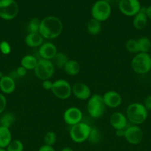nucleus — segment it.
Wrapping results in <instances>:
<instances>
[{
    "label": "nucleus",
    "instance_id": "obj_17",
    "mask_svg": "<svg viewBox=\"0 0 151 151\" xmlns=\"http://www.w3.org/2000/svg\"><path fill=\"white\" fill-rule=\"evenodd\" d=\"M16 89V82L9 75H4L0 78V90L2 94H12Z\"/></svg>",
    "mask_w": 151,
    "mask_h": 151
},
{
    "label": "nucleus",
    "instance_id": "obj_2",
    "mask_svg": "<svg viewBox=\"0 0 151 151\" xmlns=\"http://www.w3.org/2000/svg\"><path fill=\"white\" fill-rule=\"evenodd\" d=\"M148 111L142 103H133L128 106L126 110V116L130 122L139 125L146 121Z\"/></svg>",
    "mask_w": 151,
    "mask_h": 151
},
{
    "label": "nucleus",
    "instance_id": "obj_1",
    "mask_svg": "<svg viewBox=\"0 0 151 151\" xmlns=\"http://www.w3.org/2000/svg\"><path fill=\"white\" fill-rule=\"evenodd\" d=\"M63 24L56 16H48L41 20L39 34L45 39H55L62 34Z\"/></svg>",
    "mask_w": 151,
    "mask_h": 151
},
{
    "label": "nucleus",
    "instance_id": "obj_5",
    "mask_svg": "<svg viewBox=\"0 0 151 151\" xmlns=\"http://www.w3.org/2000/svg\"><path fill=\"white\" fill-rule=\"evenodd\" d=\"M112 12L110 4L105 0H98L91 8L92 18L99 22H105L110 18Z\"/></svg>",
    "mask_w": 151,
    "mask_h": 151
},
{
    "label": "nucleus",
    "instance_id": "obj_9",
    "mask_svg": "<svg viewBox=\"0 0 151 151\" xmlns=\"http://www.w3.org/2000/svg\"><path fill=\"white\" fill-rule=\"evenodd\" d=\"M51 91L57 98L67 100L72 94V86L66 80L59 79L53 83Z\"/></svg>",
    "mask_w": 151,
    "mask_h": 151
},
{
    "label": "nucleus",
    "instance_id": "obj_6",
    "mask_svg": "<svg viewBox=\"0 0 151 151\" xmlns=\"http://www.w3.org/2000/svg\"><path fill=\"white\" fill-rule=\"evenodd\" d=\"M91 127L85 122H79L71 126L70 129V137L76 143H83L87 141Z\"/></svg>",
    "mask_w": 151,
    "mask_h": 151
},
{
    "label": "nucleus",
    "instance_id": "obj_25",
    "mask_svg": "<svg viewBox=\"0 0 151 151\" xmlns=\"http://www.w3.org/2000/svg\"><path fill=\"white\" fill-rule=\"evenodd\" d=\"M139 52L149 53L151 50V41L147 37H141L137 40Z\"/></svg>",
    "mask_w": 151,
    "mask_h": 151
},
{
    "label": "nucleus",
    "instance_id": "obj_13",
    "mask_svg": "<svg viewBox=\"0 0 151 151\" xmlns=\"http://www.w3.org/2000/svg\"><path fill=\"white\" fill-rule=\"evenodd\" d=\"M72 94L81 100H87L91 97L90 87L82 82H77L72 86Z\"/></svg>",
    "mask_w": 151,
    "mask_h": 151
},
{
    "label": "nucleus",
    "instance_id": "obj_27",
    "mask_svg": "<svg viewBox=\"0 0 151 151\" xmlns=\"http://www.w3.org/2000/svg\"><path fill=\"white\" fill-rule=\"evenodd\" d=\"M69 60L67 55L63 52H57L52 60V63H53L54 66L58 68H64L67 62Z\"/></svg>",
    "mask_w": 151,
    "mask_h": 151
},
{
    "label": "nucleus",
    "instance_id": "obj_28",
    "mask_svg": "<svg viewBox=\"0 0 151 151\" xmlns=\"http://www.w3.org/2000/svg\"><path fill=\"white\" fill-rule=\"evenodd\" d=\"M41 20L36 17L31 19L27 25V30L28 33H39V28Z\"/></svg>",
    "mask_w": 151,
    "mask_h": 151
},
{
    "label": "nucleus",
    "instance_id": "obj_40",
    "mask_svg": "<svg viewBox=\"0 0 151 151\" xmlns=\"http://www.w3.org/2000/svg\"><path fill=\"white\" fill-rule=\"evenodd\" d=\"M61 151H73V149L70 148V147H64V148H62V150H61Z\"/></svg>",
    "mask_w": 151,
    "mask_h": 151
},
{
    "label": "nucleus",
    "instance_id": "obj_44",
    "mask_svg": "<svg viewBox=\"0 0 151 151\" xmlns=\"http://www.w3.org/2000/svg\"><path fill=\"white\" fill-rule=\"evenodd\" d=\"M0 42H1V41H0Z\"/></svg>",
    "mask_w": 151,
    "mask_h": 151
},
{
    "label": "nucleus",
    "instance_id": "obj_37",
    "mask_svg": "<svg viewBox=\"0 0 151 151\" xmlns=\"http://www.w3.org/2000/svg\"><path fill=\"white\" fill-rule=\"evenodd\" d=\"M38 151H56L55 149L53 148V146H49L46 145H44L41 146L38 149Z\"/></svg>",
    "mask_w": 151,
    "mask_h": 151
},
{
    "label": "nucleus",
    "instance_id": "obj_23",
    "mask_svg": "<svg viewBox=\"0 0 151 151\" xmlns=\"http://www.w3.org/2000/svg\"><path fill=\"white\" fill-rule=\"evenodd\" d=\"M102 22L96 20L94 19H90L87 22V32L92 35H97L102 30Z\"/></svg>",
    "mask_w": 151,
    "mask_h": 151
},
{
    "label": "nucleus",
    "instance_id": "obj_10",
    "mask_svg": "<svg viewBox=\"0 0 151 151\" xmlns=\"http://www.w3.org/2000/svg\"><path fill=\"white\" fill-rule=\"evenodd\" d=\"M118 9L126 16H134L142 9L139 0H120Z\"/></svg>",
    "mask_w": 151,
    "mask_h": 151
},
{
    "label": "nucleus",
    "instance_id": "obj_35",
    "mask_svg": "<svg viewBox=\"0 0 151 151\" xmlns=\"http://www.w3.org/2000/svg\"><path fill=\"white\" fill-rule=\"evenodd\" d=\"M15 72H16L17 77H24L26 75L28 70L26 69H25L23 66H20L16 69V70Z\"/></svg>",
    "mask_w": 151,
    "mask_h": 151
},
{
    "label": "nucleus",
    "instance_id": "obj_3",
    "mask_svg": "<svg viewBox=\"0 0 151 151\" xmlns=\"http://www.w3.org/2000/svg\"><path fill=\"white\" fill-rule=\"evenodd\" d=\"M133 71L139 75H144L151 70V57L149 53L139 52L131 60Z\"/></svg>",
    "mask_w": 151,
    "mask_h": 151
},
{
    "label": "nucleus",
    "instance_id": "obj_24",
    "mask_svg": "<svg viewBox=\"0 0 151 151\" xmlns=\"http://www.w3.org/2000/svg\"><path fill=\"white\" fill-rule=\"evenodd\" d=\"M16 121V116L13 113L6 112L3 114L0 117V126L10 128L14 124Z\"/></svg>",
    "mask_w": 151,
    "mask_h": 151
},
{
    "label": "nucleus",
    "instance_id": "obj_42",
    "mask_svg": "<svg viewBox=\"0 0 151 151\" xmlns=\"http://www.w3.org/2000/svg\"><path fill=\"white\" fill-rule=\"evenodd\" d=\"M0 151H6V150L4 148H1V147H0Z\"/></svg>",
    "mask_w": 151,
    "mask_h": 151
},
{
    "label": "nucleus",
    "instance_id": "obj_36",
    "mask_svg": "<svg viewBox=\"0 0 151 151\" xmlns=\"http://www.w3.org/2000/svg\"><path fill=\"white\" fill-rule=\"evenodd\" d=\"M143 105L147 111H151V95H148L145 97Z\"/></svg>",
    "mask_w": 151,
    "mask_h": 151
},
{
    "label": "nucleus",
    "instance_id": "obj_22",
    "mask_svg": "<svg viewBox=\"0 0 151 151\" xmlns=\"http://www.w3.org/2000/svg\"><path fill=\"white\" fill-rule=\"evenodd\" d=\"M38 59L32 55H27L21 59V66L27 70H34L38 63Z\"/></svg>",
    "mask_w": 151,
    "mask_h": 151
},
{
    "label": "nucleus",
    "instance_id": "obj_32",
    "mask_svg": "<svg viewBox=\"0 0 151 151\" xmlns=\"http://www.w3.org/2000/svg\"><path fill=\"white\" fill-rule=\"evenodd\" d=\"M0 52L4 55H7L11 52V46L7 41H1L0 42Z\"/></svg>",
    "mask_w": 151,
    "mask_h": 151
},
{
    "label": "nucleus",
    "instance_id": "obj_19",
    "mask_svg": "<svg viewBox=\"0 0 151 151\" xmlns=\"http://www.w3.org/2000/svg\"><path fill=\"white\" fill-rule=\"evenodd\" d=\"M25 42L30 48L39 47L44 42V38L39 33H28L25 38Z\"/></svg>",
    "mask_w": 151,
    "mask_h": 151
},
{
    "label": "nucleus",
    "instance_id": "obj_34",
    "mask_svg": "<svg viewBox=\"0 0 151 151\" xmlns=\"http://www.w3.org/2000/svg\"><path fill=\"white\" fill-rule=\"evenodd\" d=\"M53 83L50 81V80H45V81H42V83H41V86H42V88H44V90H47V91H51L52 86H53Z\"/></svg>",
    "mask_w": 151,
    "mask_h": 151
},
{
    "label": "nucleus",
    "instance_id": "obj_43",
    "mask_svg": "<svg viewBox=\"0 0 151 151\" xmlns=\"http://www.w3.org/2000/svg\"><path fill=\"white\" fill-rule=\"evenodd\" d=\"M149 54H150V57H151V50H150V52H149Z\"/></svg>",
    "mask_w": 151,
    "mask_h": 151
},
{
    "label": "nucleus",
    "instance_id": "obj_20",
    "mask_svg": "<svg viewBox=\"0 0 151 151\" xmlns=\"http://www.w3.org/2000/svg\"><path fill=\"white\" fill-rule=\"evenodd\" d=\"M12 140L13 139L10 128L0 126V147L5 149Z\"/></svg>",
    "mask_w": 151,
    "mask_h": 151
},
{
    "label": "nucleus",
    "instance_id": "obj_21",
    "mask_svg": "<svg viewBox=\"0 0 151 151\" xmlns=\"http://www.w3.org/2000/svg\"><path fill=\"white\" fill-rule=\"evenodd\" d=\"M64 70L70 76H75L80 72L81 66L76 60H69L64 66Z\"/></svg>",
    "mask_w": 151,
    "mask_h": 151
},
{
    "label": "nucleus",
    "instance_id": "obj_29",
    "mask_svg": "<svg viewBox=\"0 0 151 151\" xmlns=\"http://www.w3.org/2000/svg\"><path fill=\"white\" fill-rule=\"evenodd\" d=\"M125 48L127 52L130 53H134V54H137L139 52V46H138L137 40L133 39H129L126 41L125 44Z\"/></svg>",
    "mask_w": 151,
    "mask_h": 151
},
{
    "label": "nucleus",
    "instance_id": "obj_4",
    "mask_svg": "<svg viewBox=\"0 0 151 151\" xmlns=\"http://www.w3.org/2000/svg\"><path fill=\"white\" fill-rule=\"evenodd\" d=\"M106 106L102 96L95 94L87 100V110L89 115L94 119H99L105 114Z\"/></svg>",
    "mask_w": 151,
    "mask_h": 151
},
{
    "label": "nucleus",
    "instance_id": "obj_39",
    "mask_svg": "<svg viewBox=\"0 0 151 151\" xmlns=\"http://www.w3.org/2000/svg\"><path fill=\"white\" fill-rule=\"evenodd\" d=\"M146 15L148 19L151 20V5L146 7Z\"/></svg>",
    "mask_w": 151,
    "mask_h": 151
},
{
    "label": "nucleus",
    "instance_id": "obj_11",
    "mask_svg": "<svg viewBox=\"0 0 151 151\" xmlns=\"http://www.w3.org/2000/svg\"><path fill=\"white\" fill-rule=\"evenodd\" d=\"M124 137L130 145H136L142 142L144 137V132L139 125H130L127 126L124 130Z\"/></svg>",
    "mask_w": 151,
    "mask_h": 151
},
{
    "label": "nucleus",
    "instance_id": "obj_7",
    "mask_svg": "<svg viewBox=\"0 0 151 151\" xmlns=\"http://www.w3.org/2000/svg\"><path fill=\"white\" fill-rule=\"evenodd\" d=\"M55 72V66L51 60L45 59H38L36 66L34 69V72L37 78L45 81L50 80L53 77Z\"/></svg>",
    "mask_w": 151,
    "mask_h": 151
},
{
    "label": "nucleus",
    "instance_id": "obj_15",
    "mask_svg": "<svg viewBox=\"0 0 151 151\" xmlns=\"http://www.w3.org/2000/svg\"><path fill=\"white\" fill-rule=\"evenodd\" d=\"M57 48L52 42L43 43L38 49V55L40 58L45 60H51L57 54Z\"/></svg>",
    "mask_w": 151,
    "mask_h": 151
},
{
    "label": "nucleus",
    "instance_id": "obj_12",
    "mask_svg": "<svg viewBox=\"0 0 151 151\" xmlns=\"http://www.w3.org/2000/svg\"><path fill=\"white\" fill-rule=\"evenodd\" d=\"M83 114L78 108L70 107L65 110L63 114L64 121L67 125L73 126L81 122Z\"/></svg>",
    "mask_w": 151,
    "mask_h": 151
},
{
    "label": "nucleus",
    "instance_id": "obj_31",
    "mask_svg": "<svg viewBox=\"0 0 151 151\" xmlns=\"http://www.w3.org/2000/svg\"><path fill=\"white\" fill-rule=\"evenodd\" d=\"M57 140V136L56 134L53 131H48L46 133L44 137V145L49 146H53Z\"/></svg>",
    "mask_w": 151,
    "mask_h": 151
},
{
    "label": "nucleus",
    "instance_id": "obj_41",
    "mask_svg": "<svg viewBox=\"0 0 151 151\" xmlns=\"http://www.w3.org/2000/svg\"><path fill=\"white\" fill-rule=\"evenodd\" d=\"M105 1H106L107 2H108L109 4H110V3H113V2H119L120 0H105Z\"/></svg>",
    "mask_w": 151,
    "mask_h": 151
},
{
    "label": "nucleus",
    "instance_id": "obj_30",
    "mask_svg": "<svg viewBox=\"0 0 151 151\" xmlns=\"http://www.w3.org/2000/svg\"><path fill=\"white\" fill-rule=\"evenodd\" d=\"M6 151H23L24 145L19 139H13L5 148Z\"/></svg>",
    "mask_w": 151,
    "mask_h": 151
},
{
    "label": "nucleus",
    "instance_id": "obj_16",
    "mask_svg": "<svg viewBox=\"0 0 151 151\" xmlns=\"http://www.w3.org/2000/svg\"><path fill=\"white\" fill-rule=\"evenodd\" d=\"M106 107L115 109L118 108L122 102V98L119 93L115 91H108L102 96Z\"/></svg>",
    "mask_w": 151,
    "mask_h": 151
},
{
    "label": "nucleus",
    "instance_id": "obj_18",
    "mask_svg": "<svg viewBox=\"0 0 151 151\" xmlns=\"http://www.w3.org/2000/svg\"><path fill=\"white\" fill-rule=\"evenodd\" d=\"M148 18L146 15V7H142L140 11L133 16V27L137 30H142L147 24Z\"/></svg>",
    "mask_w": 151,
    "mask_h": 151
},
{
    "label": "nucleus",
    "instance_id": "obj_26",
    "mask_svg": "<svg viewBox=\"0 0 151 151\" xmlns=\"http://www.w3.org/2000/svg\"><path fill=\"white\" fill-rule=\"evenodd\" d=\"M102 139V135L101 131L97 128H91L87 141L92 145H97L101 142Z\"/></svg>",
    "mask_w": 151,
    "mask_h": 151
},
{
    "label": "nucleus",
    "instance_id": "obj_38",
    "mask_svg": "<svg viewBox=\"0 0 151 151\" xmlns=\"http://www.w3.org/2000/svg\"><path fill=\"white\" fill-rule=\"evenodd\" d=\"M124 130H125V129H124ZM124 130H117V131H115V134H116L117 137H124Z\"/></svg>",
    "mask_w": 151,
    "mask_h": 151
},
{
    "label": "nucleus",
    "instance_id": "obj_33",
    "mask_svg": "<svg viewBox=\"0 0 151 151\" xmlns=\"http://www.w3.org/2000/svg\"><path fill=\"white\" fill-rule=\"evenodd\" d=\"M7 106V99L4 94L0 93V114L4 111Z\"/></svg>",
    "mask_w": 151,
    "mask_h": 151
},
{
    "label": "nucleus",
    "instance_id": "obj_14",
    "mask_svg": "<svg viewBox=\"0 0 151 151\" xmlns=\"http://www.w3.org/2000/svg\"><path fill=\"white\" fill-rule=\"evenodd\" d=\"M110 124L115 131L124 130L127 127L128 119L126 115L121 112H114L110 117Z\"/></svg>",
    "mask_w": 151,
    "mask_h": 151
},
{
    "label": "nucleus",
    "instance_id": "obj_8",
    "mask_svg": "<svg viewBox=\"0 0 151 151\" xmlns=\"http://www.w3.org/2000/svg\"><path fill=\"white\" fill-rule=\"evenodd\" d=\"M19 10V5L15 0H0V18L3 20L15 19Z\"/></svg>",
    "mask_w": 151,
    "mask_h": 151
}]
</instances>
